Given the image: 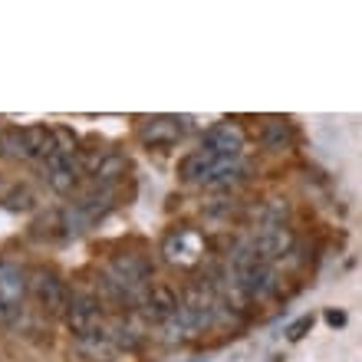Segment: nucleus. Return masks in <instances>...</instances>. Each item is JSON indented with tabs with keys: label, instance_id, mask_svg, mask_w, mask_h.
Wrapping results in <instances>:
<instances>
[{
	"label": "nucleus",
	"instance_id": "nucleus-14",
	"mask_svg": "<svg viewBox=\"0 0 362 362\" xmlns=\"http://www.w3.org/2000/svg\"><path fill=\"white\" fill-rule=\"evenodd\" d=\"M53 139H57V152L76 158L79 155V135L69 129V125H53Z\"/></svg>",
	"mask_w": 362,
	"mask_h": 362
},
{
	"label": "nucleus",
	"instance_id": "nucleus-13",
	"mask_svg": "<svg viewBox=\"0 0 362 362\" xmlns=\"http://www.w3.org/2000/svg\"><path fill=\"white\" fill-rule=\"evenodd\" d=\"M293 145V129L284 119H267L264 122V148L270 152H286Z\"/></svg>",
	"mask_w": 362,
	"mask_h": 362
},
{
	"label": "nucleus",
	"instance_id": "nucleus-7",
	"mask_svg": "<svg viewBox=\"0 0 362 362\" xmlns=\"http://www.w3.org/2000/svg\"><path fill=\"white\" fill-rule=\"evenodd\" d=\"M181 306V296L175 286L168 284H152L148 286V293L142 300V313L152 320V323H168L175 313H178Z\"/></svg>",
	"mask_w": 362,
	"mask_h": 362
},
{
	"label": "nucleus",
	"instance_id": "nucleus-9",
	"mask_svg": "<svg viewBox=\"0 0 362 362\" xmlns=\"http://www.w3.org/2000/svg\"><path fill=\"white\" fill-rule=\"evenodd\" d=\"M23 296H27V274L17 264L0 260V306H23Z\"/></svg>",
	"mask_w": 362,
	"mask_h": 362
},
{
	"label": "nucleus",
	"instance_id": "nucleus-6",
	"mask_svg": "<svg viewBox=\"0 0 362 362\" xmlns=\"http://www.w3.org/2000/svg\"><path fill=\"white\" fill-rule=\"evenodd\" d=\"M43 178H47L49 191H57V194H73V191H76V185H79L76 158L53 152L47 162H43Z\"/></svg>",
	"mask_w": 362,
	"mask_h": 362
},
{
	"label": "nucleus",
	"instance_id": "nucleus-4",
	"mask_svg": "<svg viewBox=\"0 0 362 362\" xmlns=\"http://www.w3.org/2000/svg\"><path fill=\"white\" fill-rule=\"evenodd\" d=\"M185 132H188V119H178V115H152L139 125V139L145 145H155V148L175 145Z\"/></svg>",
	"mask_w": 362,
	"mask_h": 362
},
{
	"label": "nucleus",
	"instance_id": "nucleus-5",
	"mask_svg": "<svg viewBox=\"0 0 362 362\" xmlns=\"http://www.w3.org/2000/svg\"><path fill=\"white\" fill-rule=\"evenodd\" d=\"M250 240V247H254V254H257L264 264H274V260L286 257L290 254V247H293V234H290V228L286 224H276V228H260Z\"/></svg>",
	"mask_w": 362,
	"mask_h": 362
},
{
	"label": "nucleus",
	"instance_id": "nucleus-10",
	"mask_svg": "<svg viewBox=\"0 0 362 362\" xmlns=\"http://www.w3.org/2000/svg\"><path fill=\"white\" fill-rule=\"evenodd\" d=\"M53 152H57L53 129H47V125H27V129H23V158H40V162H47Z\"/></svg>",
	"mask_w": 362,
	"mask_h": 362
},
{
	"label": "nucleus",
	"instance_id": "nucleus-17",
	"mask_svg": "<svg viewBox=\"0 0 362 362\" xmlns=\"http://www.w3.org/2000/svg\"><path fill=\"white\" fill-rule=\"evenodd\" d=\"M310 326H313V316H300V320H296L293 326H290V329H286V336H290V339H303L306 336V329H310Z\"/></svg>",
	"mask_w": 362,
	"mask_h": 362
},
{
	"label": "nucleus",
	"instance_id": "nucleus-3",
	"mask_svg": "<svg viewBox=\"0 0 362 362\" xmlns=\"http://www.w3.org/2000/svg\"><path fill=\"white\" fill-rule=\"evenodd\" d=\"M30 290H33V296L40 300V306L43 310H49V313H63L69 303V286L66 280L59 274H53V270H33V280H30Z\"/></svg>",
	"mask_w": 362,
	"mask_h": 362
},
{
	"label": "nucleus",
	"instance_id": "nucleus-1",
	"mask_svg": "<svg viewBox=\"0 0 362 362\" xmlns=\"http://www.w3.org/2000/svg\"><path fill=\"white\" fill-rule=\"evenodd\" d=\"M63 320H66L69 333L76 336V339L93 333V329L103 326V300H95L93 293H73L66 310H63Z\"/></svg>",
	"mask_w": 362,
	"mask_h": 362
},
{
	"label": "nucleus",
	"instance_id": "nucleus-2",
	"mask_svg": "<svg viewBox=\"0 0 362 362\" xmlns=\"http://www.w3.org/2000/svg\"><path fill=\"white\" fill-rule=\"evenodd\" d=\"M244 145H247V135H244L240 125L218 122L204 132V139H201V152L214 155V158H240Z\"/></svg>",
	"mask_w": 362,
	"mask_h": 362
},
{
	"label": "nucleus",
	"instance_id": "nucleus-15",
	"mask_svg": "<svg viewBox=\"0 0 362 362\" xmlns=\"http://www.w3.org/2000/svg\"><path fill=\"white\" fill-rule=\"evenodd\" d=\"M4 208L7 211H30L33 208V191L30 188H13L7 198H4Z\"/></svg>",
	"mask_w": 362,
	"mask_h": 362
},
{
	"label": "nucleus",
	"instance_id": "nucleus-16",
	"mask_svg": "<svg viewBox=\"0 0 362 362\" xmlns=\"http://www.w3.org/2000/svg\"><path fill=\"white\" fill-rule=\"evenodd\" d=\"M0 152H7L10 158H23V129H17V125L7 129V132H4V148H0Z\"/></svg>",
	"mask_w": 362,
	"mask_h": 362
},
{
	"label": "nucleus",
	"instance_id": "nucleus-8",
	"mask_svg": "<svg viewBox=\"0 0 362 362\" xmlns=\"http://www.w3.org/2000/svg\"><path fill=\"white\" fill-rule=\"evenodd\" d=\"M240 286V293H244V300H267V296L276 293V270L270 267V264H260V267L247 270V274L234 276Z\"/></svg>",
	"mask_w": 362,
	"mask_h": 362
},
{
	"label": "nucleus",
	"instance_id": "nucleus-18",
	"mask_svg": "<svg viewBox=\"0 0 362 362\" xmlns=\"http://www.w3.org/2000/svg\"><path fill=\"white\" fill-rule=\"evenodd\" d=\"M326 323H329V326H346V313H339V310H329V313H326Z\"/></svg>",
	"mask_w": 362,
	"mask_h": 362
},
{
	"label": "nucleus",
	"instance_id": "nucleus-19",
	"mask_svg": "<svg viewBox=\"0 0 362 362\" xmlns=\"http://www.w3.org/2000/svg\"><path fill=\"white\" fill-rule=\"evenodd\" d=\"M0 148H4V132H0Z\"/></svg>",
	"mask_w": 362,
	"mask_h": 362
},
{
	"label": "nucleus",
	"instance_id": "nucleus-12",
	"mask_svg": "<svg viewBox=\"0 0 362 362\" xmlns=\"http://www.w3.org/2000/svg\"><path fill=\"white\" fill-rule=\"evenodd\" d=\"M125 168H129V162H125L122 152H105L103 162H99V168L93 172V181H95V185H103V188H109L112 181L122 178Z\"/></svg>",
	"mask_w": 362,
	"mask_h": 362
},
{
	"label": "nucleus",
	"instance_id": "nucleus-11",
	"mask_svg": "<svg viewBox=\"0 0 362 362\" xmlns=\"http://www.w3.org/2000/svg\"><path fill=\"white\" fill-rule=\"evenodd\" d=\"M76 346H79V353H86L89 359H95V362H105L115 349H119L112 333H109L105 326H99V329H93V333H86V336H79Z\"/></svg>",
	"mask_w": 362,
	"mask_h": 362
}]
</instances>
